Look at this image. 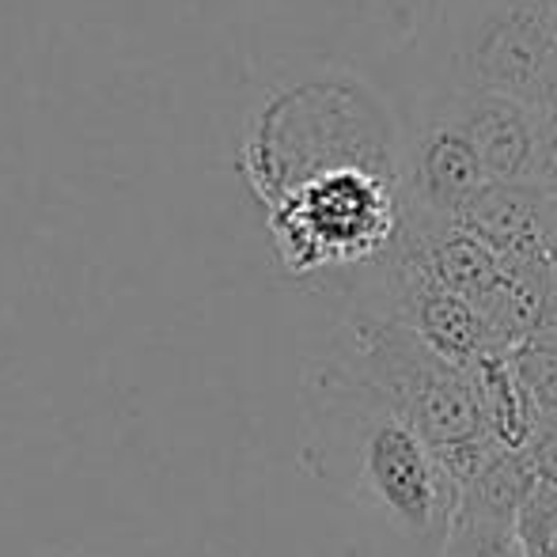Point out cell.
<instances>
[{"label": "cell", "instance_id": "1", "mask_svg": "<svg viewBox=\"0 0 557 557\" xmlns=\"http://www.w3.org/2000/svg\"><path fill=\"white\" fill-rule=\"evenodd\" d=\"M308 459L326 482L380 516L413 546L441 554L459 490L421 433L345 360L315 364L304 380Z\"/></svg>", "mask_w": 557, "mask_h": 557}, {"label": "cell", "instance_id": "2", "mask_svg": "<svg viewBox=\"0 0 557 557\" xmlns=\"http://www.w3.org/2000/svg\"><path fill=\"white\" fill-rule=\"evenodd\" d=\"M345 364L364 375L421 441L436 451L455 490H467L490 462L505 455L482 425L470 372L436 352L421 334L395 319L352 311Z\"/></svg>", "mask_w": 557, "mask_h": 557}, {"label": "cell", "instance_id": "3", "mask_svg": "<svg viewBox=\"0 0 557 557\" xmlns=\"http://www.w3.org/2000/svg\"><path fill=\"white\" fill-rule=\"evenodd\" d=\"M288 273L372 265L403 227V178L372 163H326L258 198Z\"/></svg>", "mask_w": 557, "mask_h": 557}, {"label": "cell", "instance_id": "4", "mask_svg": "<svg viewBox=\"0 0 557 557\" xmlns=\"http://www.w3.org/2000/svg\"><path fill=\"white\" fill-rule=\"evenodd\" d=\"M470 383H474L478 410H482V425L493 436V444L505 451H528L531 436H535L543 413L523 391L520 375H516L508 357H490L482 364L467 368Z\"/></svg>", "mask_w": 557, "mask_h": 557}, {"label": "cell", "instance_id": "5", "mask_svg": "<svg viewBox=\"0 0 557 557\" xmlns=\"http://www.w3.org/2000/svg\"><path fill=\"white\" fill-rule=\"evenodd\" d=\"M436 557H528V554H523L516 520L455 505L451 528H447L444 546Z\"/></svg>", "mask_w": 557, "mask_h": 557}, {"label": "cell", "instance_id": "6", "mask_svg": "<svg viewBox=\"0 0 557 557\" xmlns=\"http://www.w3.org/2000/svg\"><path fill=\"white\" fill-rule=\"evenodd\" d=\"M523 391L543 418H557V308L543 326L508 352Z\"/></svg>", "mask_w": 557, "mask_h": 557}, {"label": "cell", "instance_id": "7", "mask_svg": "<svg viewBox=\"0 0 557 557\" xmlns=\"http://www.w3.org/2000/svg\"><path fill=\"white\" fill-rule=\"evenodd\" d=\"M516 531L528 557H557V485L539 482L523 497L520 516H516Z\"/></svg>", "mask_w": 557, "mask_h": 557}, {"label": "cell", "instance_id": "8", "mask_svg": "<svg viewBox=\"0 0 557 557\" xmlns=\"http://www.w3.org/2000/svg\"><path fill=\"white\" fill-rule=\"evenodd\" d=\"M528 462L535 470L539 482H554L557 485V418H543L528 444Z\"/></svg>", "mask_w": 557, "mask_h": 557}]
</instances>
